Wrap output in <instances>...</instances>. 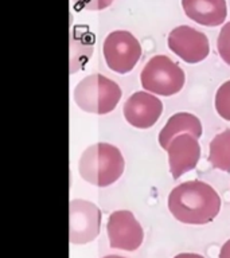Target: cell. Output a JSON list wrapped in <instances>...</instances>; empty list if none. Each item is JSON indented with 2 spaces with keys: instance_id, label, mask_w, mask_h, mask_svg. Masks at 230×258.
Segmentation results:
<instances>
[{
  "instance_id": "e0dca14e",
  "label": "cell",
  "mask_w": 230,
  "mask_h": 258,
  "mask_svg": "<svg viewBox=\"0 0 230 258\" xmlns=\"http://www.w3.org/2000/svg\"><path fill=\"white\" fill-rule=\"evenodd\" d=\"M219 258H230V239L223 243L219 251Z\"/></svg>"
},
{
  "instance_id": "2e32d148",
  "label": "cell",
  "mask_w": 230,
  "mask_h": 258,
  "mask_svg": "<svg viewBox=\"0 0 230 258\" xmlns=\"http://www.w3.org/2000/svg\"><path fill=\"white\" fill-rule=\"evenodd\" d=\"M74 7L88 11H100L109 7L113 3V0H73Z\"/></svg>"
},
{
  "instance_id": "5bb4252c",
  "label": "cell",
  "mask_w": 230,
  "mask_h": 258,
  "mask_svg": "<svg viewBox=\"0 0 230 258\" xmlns=\"http://www.w3.org/2000/svg\"><path fill=\"white\" fill-rule=\"evenodd\" d=\"M215 110L226 121H230V81L219 86L215 94Z\"/></svg>"
},
{
  "instance_id": "7a4b0ae2",
  "label": "cell",
  "mask_w": 230,
  "mask_h": 258,
  "mask_svg": "<svg viewBox=\"0 0 230 258\" xmlns=\"http://www.w3.org/2000/svg\"><path fill=\"white\" fill-rule=\"evenodd\" d=\"M125 161L121 151L108 143H97L85 149L78 161V172L86 183L108 187L121 177Z\"/></svg>"
},
{
  "instance_id": "7c38bea8",
  "label": "cell",
  "mask_w": 230,
  "mask_h": 258,
  "mask_svg": "<svg viewBox=\"0 0 230 258\" xmlns=\"http://www.w3.org/2000/svg\"><path fill=\"white\" fill-rule=\"evenodd\" d=\"M183 133H190L197 139L202 136V124L197 116L187 112L172 114L159 133V144L163 149H167L169 143Z\"/></svg>"
},
{
  "instance_id": "3957f363",
  "label": "cell",
  "mask_w": 230,
  "mask_h": 258,
  "mask_svg": "<svg viewBox=\"0 0 230 258\" xmlns=\"http://www.w3.org/2000/svg\"><path fill=\"white\" fill-rule=\"evenodd\" d=\"M121 94V88L114 81L101 74H90L77 84L74 101L84 112L106 114L114 110Z\"/></svg>"
},
{
  "instance_id": "d6986e66",
  "label": "cell",
  "mask_w": 230,
  "mask_h": 258,
  "mask_svg": "<svg viewBox=\"0 0 230 258\" xmlns=\"http://www.w3.org/2000/svg\"><path fill=\"white\" fill-rule=\"evenodd\" d=\"M102 258H125V257H121V255H106V257H102Z\"/></svg>"
},
{
  "instance_id": "8fae6325",
  "label": "cell",
  "mask_w": 230,
  "mask_h": 258,
  "mask_svg": "<svg viewBox=\"0 0 230 258\" xmlns=\"http://www.w3.org/2000/svg\"><path fill=\"white\" fill-rule=\"evenodd\" d=\"M182 7L190 19L207 27L221 26L227 16L225 0H182Z\"/></svg>"
},
{
  "instance_id": "52a82bcc",
  "label": "cell",
  "mask_w": 230,
  "mask_h": 258,
  "mask_svg": "<svg viewBox=\"0 0 230 258\" xmlns=\"http://www.w3.org/2000/svg\"><path fill=\"white\" fill-rule=\"evenodd\" d=\"M106 231L113 249L133 251L140 247L144 239L143 227L128 210H119L110 214Z\"/></svg>"
},
{
  "instance_id": "9a60e30c",
  "label": "cell",
  "mask_w": 230,
  "mask_h": 258,
  "mask_svg": "<svg viewBox=\"0 0 230 258\" xmlns=\"http://www.w3.org/2000/svg\"><path fill=\"white\" fill-rule=\"evenodd\" d=\"M218 54L226 64L230 66V22L226 23L219 31L217 40Z\"/></svg>"
},
{
  "instance_id": "277c9868",
  "label": "cell",
  "mask_w": 230,
  "mask_h": 258,
  "mask_svg": "<svg viewBox=\"0 0 230 258\" xmlns=\"http://www.w3.org/2000/svg\"><path fill=\"white\" fill-rule=\"evenodd\" d=\"M141 86L157 96H172L183 89L185 72L165 55H155L147 62L140 74Z\"/></svg>"
},
{
  "instance_id": "ba28073f",
  "label": "cell",
  "mask_w": 230,
  "mask_h": 258,
  "mask_svg": "<svg viewBox=\"0 0 230 258\" xmlns=\"http://www.w3.org/2000/svg\"><path fill=\"white\" fill-rule=\"evenodd\" d=\"M168 48L187 63H198L207 58L210 44L207 36L190 26H179L168 34Z\"/></svg>"
},
{
  "instance_id": "4fadbf2b",
  "label": "cell",
  "mask_w": 230,
  "mask_h": 258,
  "mask_svg": "<svg viewBox=\"0 0 230 258\" xmlns=\"http://www.w3.org/2000/svg\"><path fill=\"white\" fill-rule=\"evenodd\" d=\"M209 161L214 168L230 172V129L218 133L211 140Z\"/></svg>"
},
{
  "instance_id": "30bf717a",
  "label": "cell",
  "mask_w": 230,
  "mask_h": 258,
  "mask_svg": "<svg viewBox=\"0 0 230 258\" xmlns=\"http://www.w3.org/2000/svg\"><path fill=\"white\" fill-rule=\"evenodd\" d=\"M165 151L168 153L169 172L174 179H179L186 172L195 168L201 157L198 139L190 133H183L175 137Z\"/></svg>"
},
{
  "instance_id": "5b68a950",
  "label": "cell",
  "mask_w": 230,
  "mask_h": 258,
  "mask_svg": "<svg viewBox=\"0 0 230 258\" xmlns=\"http://www.w3.org/2000/svg\"><path fill=\"white\" fill-rule=\"evenodd\" d=\"M105 62L108 68L119 74H127L140 59L141 46L129 31L117 30L110 32L102 46Z\"/></svg>"
},
{
  "instance_id": "6da1fadb",
  "label": "cell",
  "mask_w": 230,
  "mask_h": 258,
  "mask_svg": "<svg viewBox=\"0 0 230 258\" xmlns=\"http://www.w3.org/2000/svg\"><path fill=\"white\" fill-rule=\"evenodd\" d=\"M168 210L177 221L186 225H206L221 210V198L210 184L189 180L177 185L168 195Z\"/></svg>"
},
{
  "instance_id": "ac0fdd59",
  "label": "cell",
  "mask_w": 230,
  "mask_h": 258,
  "mask_svg": "<svg viewBox=\"0 0 230 258\" xmlns=\"http://www.w3.org/2000/svg\"><path fill=\"white\" fill-rule=\"evenodd\" d=\"M174 258H205L201 254H195V253H182L175 255Z\"/></svg>"
},
{
  "instance_id": "8992f818",
  "label": "cell",
  "mask_w": 230,
  "mask_h": 258,
  "mask_svg": "<svg viewBox=\"0 0 230 258\" xmlns=\"http://www.w3.org/2000/svg\"><path fill=\"white\" fill-rule=\"evenodd\" d=\"M69 239L74 245H84L94 241L100 234L101 211L94 203L85 199L70 201Z\"/></svg>"
},
{
  "instance_id": "9c48e42d",
  "label": "cell",
  "mask_w": 230,
  "mask_h": 258,
  "mask_svg": "<svg viewBox=\"0 0 230 258\" xmlns=\"http://www.w3.org/2000/svg\"><path fill=\"white\" fill-rule=\"evenodd\" d=\"M163 113V104L149 92H136L125 101L124 117L137 129H148L156 124Z\"/></svg>"
}]
</instances>
